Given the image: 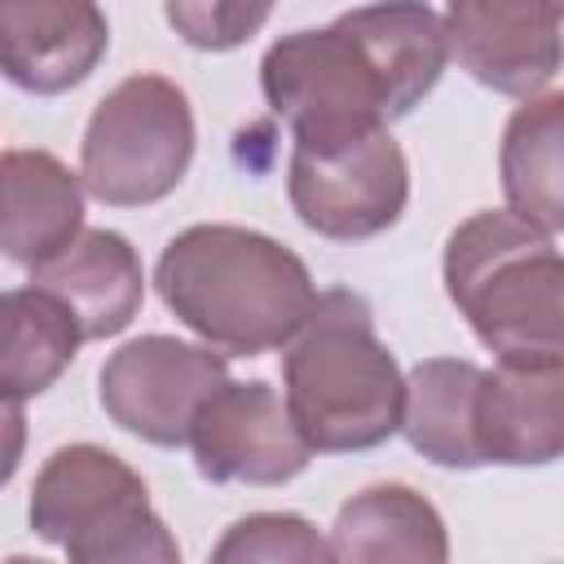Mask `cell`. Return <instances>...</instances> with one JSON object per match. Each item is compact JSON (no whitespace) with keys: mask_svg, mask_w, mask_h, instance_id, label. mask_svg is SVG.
I'll use <instances>...</instances> for the list:
<instances>
[{"mask_svg":"<svg viewBox=\"0 0 564 564\" xmlns=\"http://www.w3.org/2000/svg\"><path fill=\"white\" fill-rule=\"evenodd\" d=\"M163 18L176 26V35L189 48H207V53H225L247 44L269 18V4H203V0H176L163 4Z\"/></svg>","mask_w":564,"mask_h":564,"instance_id":"obj_21","label":"cell"},{"mask_svg":"<svg viewBox=\"0 0 564 564\" xmlns=\"http://www.w3.org/2000/svg\"><path fill=\"white\" fill-rule=\"evenodd\" d=\"M560 0H458L441 13L449 57L485 88L533 101L560 70Z\"/></svg>","mask_w":564,"mask_h":564,"instance_id":"obj_10","label":"cell"},{"mask_svg":"<svg viewBox=\"0 0 564 564\" xmlns=\"http://www.w3.org/2000/svg\"><path fill=\"white\" fill-rule=\"evenodd\" d=\"M31 286L53 295L84 339H110L132 326L145 300V269L119 229H79L70 247L31 269Z\"/></svg>","mask_w":564,"mask_h":564,"instance_id":"obj_13","label":"cell"},{"mask_svg":"<svg viewBox=\"0 0 564 564\" xmlns=\"http://www.w3.org/2000/svg\"><path fill=\"white\" fill-rule=\"evenodd\" d=\"M194 110L176 79L128 75L88 115L79 181L106 207H150L167 198L194 163Z\"/></svg>","mask_w":564,"mask_h":564,"instance_id":"obj_5","label":"cell"},{"mask_svg":"<svg viewBox=\"0 0 564 564\" xmlns=\"http://www.w3.org/2000/svg\"><path fill=\"white\" fill-rule=\"evenodd\" d=\"M26 520L40 542L66 551V564H181L176 533L150 507L145 480L93 441L44 458Z\"/></svg>","mask_w":564,"mask_h":564,"instance_id":"obj_4","label":"cell"},{"mask_svg":"<svg viewBox=\"0 0 564 564\" xmlns=\"http://www.w3.org/2000/svg\"><path fill=\"white\" fill-rule=\"evenodd\" d=\"M339 18L348 22L357 44L375 62V70L388 88L392 119H405L441 84L445 66H449L441 13L427 4H361Z\"/></svg>","mask_w":564,"mask_h":564,"instance_id":"obj_16","label":"cell"},{"mask_svg":"<svg viewBox=\"0 0 564 564\" xmlns=\"http://www.w3.org/2000/svg\"><path fill=\"white\" fill-rule=\"evenodd\" d=\"M163 308L212 352L260 357L286 348L317 304L308 264L247 225H189L159 251Z\"/></svg>","mask_w":564,"mask_h":564,"instance_id":"obj_1","label":"cell"},{"mask_svg":"<svg viewBox=\"0 0 564 564\" xmlns=\"http://www.w3.org/2000/svg\"><path fill=\"white\" fill-rule=\"evenodd\" d=\"M84 335L75 317L40 286L0 291V397L31 401L75 361Z\"/></svg>","mask_w":564,"mask_h":564,"instance_id":"obj_19","label":"cell"},{"mask_svg":"<svg viewBox=\"0 0 564 564\" xmlns=\"http://www.w3.org/2000/svg\"><path fill=\"white\" fill-rule=\"evenodd\" d=\"M229 383V366L207 344L176 335H141L115 348L97 375L101 410L115 427L145 445L176 449L189 436L198 405Z\"/></svg>","mask_w":564,"mask_h":564,"instance_id":"obj_8","label":"cell"},{"mask_svg":"<svg viewBox=\"0 0 564 564\" xmlns=\"http://www.w3.org/2000/svg\"><path fill=\"white\" fill-rule=\"evenodd\" d=\"M441 278L498 366H564V264L551 234L507 207L476 212L445 238Z\"/></svg>","mask_w":564,"mask_h":564,"instance_id":"obj_3","label":"cell"},{"mask_svg":"<svg viewBox=\"0 0 564 564\" xmlns=\"http://www.w3.org/2000/svg\"><path fill=\"white\" fill-rule=\"evenodd\" d=\"M22 449H26V410H22V401L0 397V489L18 476Z\"/></svg>","mask_w":564,"mask_h":564,"instance_id":"obj_22","label":"cell"},{"mask_svg":"<svg viewBox=\"0 0 564 564\" xmlns=\"http://www.w3.org/2000/svg\"><path fill=\"white\" fill-rule=\"evenodd\" d=\"M560 141H564V97L542 93L507 119L502 150H498L507 212L529 220L533 229H542L551 238L564 229Z\"/></svg>","mask_w":564,"mask_h":564,"instance_id":"obj_18","label":"cell"},{"mask_svg":"<svg viewBox=\"0 0 564 564\" xmlns=\"http://www.w3.org/2000/svg\"><path fill=\"white\" fill-rule=\"evenodd\" d=\"M476 361L463 357H427L405 375L401 401V432L414 454L449 471H476V432H471V401L480 383Z\"/></svg>","mask_w":564,"mask_h":564,"instance_id":"obj_17","label":"cell"},{"mask_svg":"<svg viewBox=\"0 0 564 564\" xmlns=\"http://www.w3.org/2000/svg\"><path fill=\"white\" fill-rule=\"evenodd\" d=\"M4 564H48V560H40V555H9Z\"/></svg>","mask_w":564,"mask_h":564,"instance_id":"obj_23","label":"cell"},{"mask_svg":"<svg viewBox=\"0 0 564 564\" xmlns=\"http://www.w3.org/2000/svg\"><path fill=\"white\" fill-rule=\"evenodd\" d=\"M480 467H546L564 449V366L480 370L471 401Z\"/></svg>","mask_w":564,"mask_h":564,"instance_id":"obj_12","label":"cell"},{"mask_svg":"<svg viewBox=\"0 0 564 564\" xmlns=\"http://www.w3.org/2000/svg\"><path fill=\"white\" fill-rule=\"evenodd\" d=\"M260 93L291 128V150H335L392 123L388 88L344 18L273 40L260 57Z\"/></svg>","mask_w":564,"mask_h":564,"instance_id":"obj_6","label":"cell"},{"mask_svg":"<svg viewBox=\"0 0 564 564\" xmlns=\"http://www.w3.org/2000/svg\"><path fill=\"white\" fill-rule=\"evenodd\" d=\"M335 564H449V529L441 511L410 485H366L330 524Z\"/></svg>","mask_w":564,"mask_h":564,"instance_id":"obj_15","label":"cell"},{"mask_svg":"<svg viewBox=\"0 0 564 564\" xmlns=\"http://www.w3.org/2000/svg\"><path fill=\"white\" fill-rule=\"evenodd\" d=\"M207 564H335V560H330V542L308 516L251 511L220 533Z\"/></svg>","mask_w":564,"mask_h":564,"instance_id":"obj_20","label":"cell"},{"mask_svg":"<svg viewBox=\"0 0 564 564\" xmlns=\"http://www.w3.org/2000/svg\"><path fill=\"white\" fill-rule=\"evenodd\" d=\"M110 48V22L88 0H0V75L31 97L79 88Z\"/></svg>","mask_w":564,"mask_h":564,"instance_id":"obj_11","label":"cell"},{"mask_svg":"<svg viewBox=\"0 0 564 564\" xmlns=\"http://www.w3.org/2000/svg\"><path fill=\"white\" fill-rule=\"evenodd\" d=\"M282 401L313 454H361L401 432L405 375L379 339L366 295L317 291L282 352Z\"/></svg>","mask_w":564,"mask_h":564,"instance_id":"obj_2","label":"cell"},{"mask_svg":"<svg viewBox=\"0 0 564 564\" xmlns=\"http://www.w3.org/2000/svg\"><path fill=\"white\" fill-rule=\"evenodd\" d=\"M84 229V181L48 150L0 154V256L40 269Z\"/></svg>","mask_w":564,"mask_h":564,"instance_id":"obj_14","label":"cell"},{"mask_svg":"<svg viewBox=\"0 0 564 564\" xmlns=\"http://www.w3.org/2000/svg\"><path fill=\"white\" fill-rule=\"evenodd\" d=\"M185 445L212 485H286L313 463L282 392L264 379L220 383L198 405Z\"/></svg>","mask_w":564,"mask_h":564,"instance_id":"obj_9","label":"cell"},{"mask_svg":"<svg viewBox=\"0 0 564 564\" xmlns=\"http://www.w3.org/2000/svg\"><path fill=\"white\" fill-rule=\"evenodd\" d=\"M286 198L304 229L330 242H361L392 229L410 203V163L401 141L379 128L335 150H291Z\"/></svg>","mask_w":564,"mask_h":564,"instance_id":"obj_7","label":"cell"}]
</instances>
